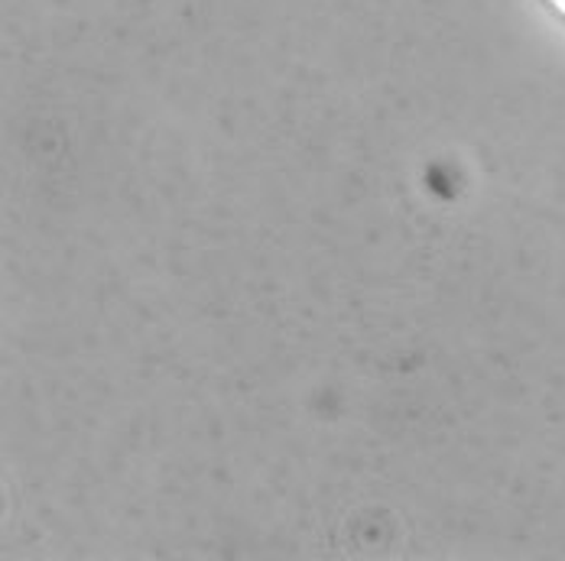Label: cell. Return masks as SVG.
I'll list each match as a JSON object with an SVG mask.
<instances>
[{"mask_svg":"<svg viewBox=\"0 0 565 561\" xmlns=\"http://www.w3.org/2000/svg\"><path fill=\"white\" fill-rule=\"evenodd\" d=\"M540 3H543V10H550L565 26V0H540Z\"/></svg>","mask_w":565,"mask_h":561,"instance_id":"6da1fadb","label":"cell"}]
</instances>
